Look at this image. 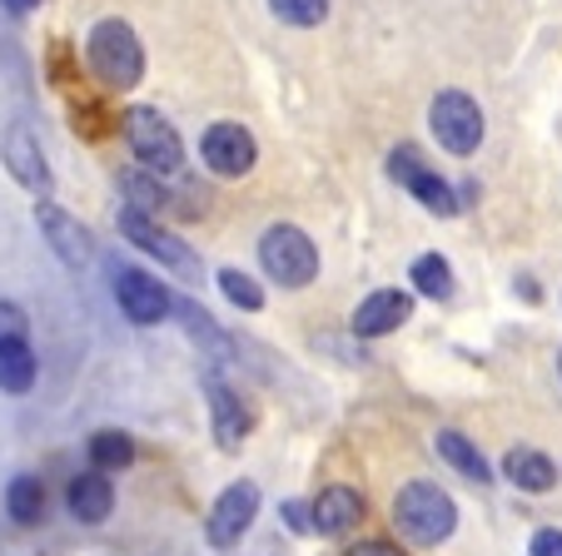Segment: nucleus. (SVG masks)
I'll use <instances>...</instances> for the list:
<instances>
[{
  "mask_svg": "<svg viewBox=\"0 0 562 556\" xmlns=\"http://www.w3.org/2000/svg\"><path fill=\"white\" fill-rule=\"evenodd\" d=\"M90 70L105 90H135L139 75H145V50H139V35L125 21H100L86 41Z\"/></svg>",
  "mask_w": 562,
  "mask_h": 556,
  "instance_id": "obj_2",
  "label": "nucleus"
},
{
  "mask_svg": "<svg viewBox=\"0 0 562 556\" xmlns=\"http://www.w3.org/2000/svg\"><path fill=\"white\" fill-rule=\"evenodd\" d=\"M408 279H414V288L424 298H448V294H453V269H448V259H438V253H424V259H414Z\"/></svg>",
  "mask_w": 562,
  "mask_h": 556,
  "instance_id": "obj_22",
  "label": "nucleus"
},
{
  "mask_svg": "<svg viewBox=\"0 0 562 556\" xmlns=\"http://www.w3.org/2000/svg\"><path fill=\"white\" fill-rule=\"evenodd\" d=\"M65 507H70L75 522H105L110 507H115V487H110V477L100 473V467H90V473L70 477V487H65Z\"/></svg>",
  "mask_w": 562,
  "mask_h": 556,
  "instance_id": "obj_14",
  "label": "nucleus"
},
{
  "mask_svg": "<svg viewBox=\"0 0 562 556\" xmlns=\"http://www.w3.org/2000/svg\"><path fill=\"white\" fill-rule=\"evenodd\" d=\"M363 517V497L353 487H329V492H318V502L308 507V522H314L318 536H344L353 532Z\"/></svg>",
  "mask_w": 562,
  "mask_h": 556,
  "instance_id": "obj_15",
  "label": "nucleus"
},
{
  "mask_svg": "<svg viewBox=\"0 0 562 556\" xmlns=\"http://www.w3.org/2000/svg\"><path fill=\"white\" fill-rule=\"evenodd\" d=\"M558 367H562V353H558Z\"/></svg>",
  "mask_w": 562,
  "mask_h": 556,
  "instance_id": "obj_30",
  "label": "nucleus"
},
{
  "mask_svg": "<svg viewBox=\"0 0 562 556\" xmlns=\"http://www.w3.org/2000/svg\"><path fill=\"white\" fill-rule=\"evenodd\" d=\"M389 174L398 179V184H404L408 194H414L418 204H424V209H434V214H458V194L448 190V179H438V169H428V159L418 155L414 145H398L389 155Z\"/></svg>",
  "mask_w": 562,
  "mask_h": 556,
  "instance_id": "obj_6",
  "label": "nucleus"
},
{
  "mask_svg": "<svg viewBox=\"0 0 562 556\" xmlns=\"http://www.w3.org/2000/svg\"><path fill=\"white\" fill-rule=\"evenodd\" d=\"M5 507H11V517L21 526H35L45 517V487L41 477H15L11 492H5Z\"/></svg>",
  "mask_w": 562,
  "mask_h": 556,
  "instance_id": "obj_21",
  "label": "nucleus"
},
{
  "mask_svg": "<svg viewBox=\"0 0 562 556\" xmlns=\"http://www.w3.org/2000/svg\"><path fill=\"white\" fill-rule=\"evenodd\" d=\"M259 263H265V273L279 288H304L318 279V249L304 229H294V224L265 229V239H259Z\"/></svg>",
  "mask_w": 562,
  "mask_h": 556,
  "instance_id": "obj_4",
  "label": "nucleus"
},
{
  "mask_svg": "<svg viewBox=\"0 0 562 556\" xmlns=\"http://www.w3.org/2000/svg\"><path fill=\"white\" fill-rule=\"evenodd\" d=\"M434 447H438V457H443L448 467H458V473L468 477V483H493V477H488V462H483V452H477L473 442L463 438V432L443 428V432H438Z\"/></svg>",
  "mask_w": 562,
  "mask_h": 556,
  "instance_id": "obj_18",
  "label": "nucleus"
},
{
  "mask_svg": "<svg viewBox=\"0 0 562 556\" xmlns=\"http://www.w3.org/2000/svg\"><path fill=\"white\" fill-rule=\"evenodd\" d=\"M120 129H125L130 155H135L139 164L149 169V174H175V169L184 164V145H180V135H175V125H170L165 115H159V110H149V105L125 110Z\"/></svg>",
  "mask_w": 562,
  "mask_h": 556,
  "instance_id": "obj_3",
  "label": "nucleus"
},
{
  "mask_svg": "<svg viewBox=\"0 0 562 556\" xmlns=\"http://www.w3.org/2000/svg\"><path fill=\"white\" fill-rule=\"evenodd\" d=\"M35 219H41V234L50 239V249L60 253V263H70V269H86L90 253H95V243H90V229L80 219H70V214L60 209V204L41 200L35 204Z\"/></svg>",
  "mask_w": 562,
  "mask_h": 556,
  "instance_id": "obj_11",
  "label": "nucleus"
},
{
  "mask_svg": "<svg viewBox=\"0 0 562 556\" xmlns=\"http://www.w3.org/2000/svg\"><path fill=\"white\" fill-rule=\"evenodd\" d=\"M5 5H11L15 15H25V11H35V5H41V0H5Z\"/></svg>",
  "mask_w": 562,
  "mask_h": 556,
  "instance_id": "obj_29",
  "label": "nucleus"
},
{
  "mask_svg": "<svg viewBox=\"0 0 562 556\" xmlns=\"http://www.w3.org/2000/svg\"><path fill=\"white\" fill-rule=\"evenodd\" d=\"M115 304L125 308L130 324L149 328V324H159V318L170 314L175 298H170V288L159 284V279H149L145 269H120L115 273Z\"/></svg>",
  "mask_w": 562,
  "mask_h": 556,
  "instance_id": "obj_10",
  "label": "nucleus"
},
{
  "mask_svg": "<svg viewBox=\"0 0 562 556\" xmlns=\"http://www.w3.org/2000/svg\"><path fill=\"white\" fill-rule=\"evenodd\" d=\"M284 517L294 532H314V522H308V507L304 502H284Z\"/></svg>",
  "mask_w": 562,
  "mask_h": 556,
  "instance_id": "obj_27",
  "label": "nucleus"
},
{
  "mask_svg": "<svg viewBox=\"0 0 562 556\" xmlns=\"http://www.w3.org/2000/svg\"><path fill=\"white\" fill-rule=\"evenodd\" d=\"M344 556H398V552H393L389 542H359L353 552H344Z\"/></svg>",
  "mask_w": 562,
  "mask_h": 556,
  "instance_id": "obj_28",
  "label": "nucleus"
},
{
  "mask_svg": "<svg viewBox=\"0 0 562 556\" xmlns=\"http://www.w3.org/2000/svg\"><path fill=\"white\" fill-rule=\"evenodd\" d=\"M393 522H398V532H404L408 542L438 546V542H448V536H453L458 507H453V497H448L438 483H408L404 492L393 497Z\"/></svg>",
  "mask_w": 562,
  "mask_h": 556,
  "instance_id": "obj_1",
  "label": "nucleus"
},
{
  "mask_svg": "<svg viewBox=\"0 0 562 556\" xmlns=\"http://www.w3.org/2000/svg\"><path fill=\"white\" fill-rule=\"evenodd\" d=\"M0 159H5V169H11L31 194H50V169H45V155L31 129L15 125L11 135H5V145H0Z\"/></svg>",
  "mask_w": 562,
  "mask_h": 556,
  "instance_id": "obj_13",
  "label": "nucleus"
},
{
  "mask_svg": "<svg viewBox=\"0 0 562 556\" xmlns=\"http://www.w3.org/2000/svg\"><path fill=\"white\" fill-rule=\"evenodd\" d=\"M408 318H414V298H408L404 288H379V294H369L359 304V314H353V333L383 338V333H398Z\"/></svg>",
  "mask_w": 562,
  "mask_h": 556,
  "instance_id": "obj_12",
  "label": "nucleus"
},
{
  "mask_svg": "<svg viewBox=\"0 0 562 556\" xmlns=\"http://www.w3.org/2000/svg\"><path fill=\"white\" fill-rule=\"evenodd\" d=\"M90 462H95L100 473H120V467H130V462H135V442H130L125 432L105 428V432H95V438H90Z\"/></svg>",
  "mask_w": 562,
  "mask_h": 556,
  "instance_id": "obj_20",
  "label": "nucleus"
},
{
  "mask_svg": "<svg viewBox=\"0 0 562 556\" xmlns=\"http://www.w3.org/2000/svg\"><path fill=\"white\" fill-rule=\"evenodd\" d=\"M503 473H508V483L522 487V492H548V487L558 483V467L532 447H513L508 457H503Z\"/></svg>",
  "mask_w": 562,
  "mask_h": 556,
  "instance_id": "obj_16",
  "label": "nucleus"
},
{
  "mask_svg": "<svg viewBox=\"0 0 562 556\" xmlns=\"http://www.w3.org/2000/svg\"><path fill=\"white\" fill-rule=\"evenodd\" d=\"M35 383V353L25 338H11L0 343V388L5 393H25Z\"/></svg>",
  "mask_w": 562,
  "mask_h": 556,
  "instance_id": "obj_19",
  "label": "nucleus"
},
{
  "mask_svg": "<svg viewBox=\"0 0 562 556\" xmlns=\"http://www.w3.org/2000/svg\"><path fill=\"white\" fill-rule=\"evenodd\" d=\"M428 125H434L438 145H443L448 155H473V149L483 145V110H477V100L463 95V90H443V95L428 105Z\"/></svg>",
  "mask_w": 562,
  "mask_h": 556,
  "instance_id": "obj_5",
  "label": "nucleus"
},
{
  "mask_svg": "<svg viewBox=\"0 0 562 556\" xmlns=\"http://www.w3.org/2000/svg\"><path fill=\"white\" fill-rule=\"evenodd\" d=\"M210 408H214V438H220L224 452H234L249 432V412L239 408V398H234L229 388H220V383H210Z\"/></svg>",
  "mask_w": 562,
  "mask_h": 556,
  "instance_id": "obj_17",
  "label": "nucleus"
},
{
  "mask_svg": "<svg viewBox=\"0 0 562 556\" xmlns=\"http://www.w3.org/2000/svg\"><path fill=\"white\" fill-rule=\"evenodd\" d=\"M528 552L532 556H562V532H552V526H548V532H538Z\"/></svg>",
  "mask_w": 562,
  "mask_h": 556,
  "instance_id": "obj_26",
  "label": "nucleus"
},
{
  "mask_svg": "<svg viewBox=\"0 0 562 556\" xmlns=\"http://www.w3.org/2000/svg\"><path fill=\"white\" fill-rule=\"evenodd\" d=\"M269 11H274L284 25H299V31H308V25H324V15H329V0H269Z\"/></svg>",
  "mask_w": 562,
  "mask_h": 556,
  "instance_id": "obj_24",
  "label": "nucleus"
},
{
  "mask_svg": "<svg viewBox=\"0 0 562 556\" xmlns=\"http://www.w3.org/2000/svg\"><path fill=\"white\" fill-rule=\"evenodd\" d=\"M200 149H204V164H210L214 174H224V179L249 174V169H255V159H259L255 135H249L245 125H234V120H220V125L204 129V145Z\"/></svg>",
  "mask_w": 562,
  "mask_h": 556,
  "instance_id": "obj_8",
  "label": "nucleus"
},
{
  "mask_svg": "<svg viewBox=\"0 0 562 556\" xmlns=\"http://www.w3.org/2000/svg\"><path fill=\"white\" fill-rule=\"evenodd\" d=\"M220 288H224V298H229L234 308H245V314H259V308H265V288H259L249 273H239V269H224Z\"/></svg>",
  "mask_w": 562,
  "mask_h": 556,
  "instance_id": "obj_23",
  "label": "nucleus"
},
{
  "mask_svg": "<svg viewBox=\"0 0 562 556\" xmlns=\"http://www.w3.org/2000/svg\"><path fill=\"white\" fill-rule=\"evenodd\" d=\"M11 338H25V314L15 304H0V343H11Z\"/></svg>",
  "mask_w": 562,
  "mask_h": 556,
  "instance_id": "obj_25",
  "label": "nucleus"
},
{
  "mask_svg": "<svg viewBox=\"0 0 562 556\" xmlns=\"http://www.w3.org/2000/svg\"><path fill=\"white\" fill-rule=\"evenodd\" d=\"M120 234H125V239L135 243V249H145L149 259H159V263H165V269H175V273H190V279H194V273H200V259H194V253L184 249V243L175 239L170 229H159V224L149 219L145 209H130V204H125V209H120Z\"/></svg>",
  "mask_w": 562,
  "mask_h": 556,
  "instance_id": "obj_7",
  "label": "nucleus"
},
{
  "mask_svg": "<svg viewBox=\"0 0 562 556\" xmlns=\"http://www.w3.org/2000/svg\"><path fill=\"white\" fill-rule=\"evenodd\" d=\"M259 517V487L255 483H234L220 492V502L210 507V522H204V536L210 546H234L249 532V522Z\"/></svg>",
  "mask_w": 562,
  "mask_h": 556,
  "instance_id": "obj_9",
  "label": "nucleus"
}]
</instances>
